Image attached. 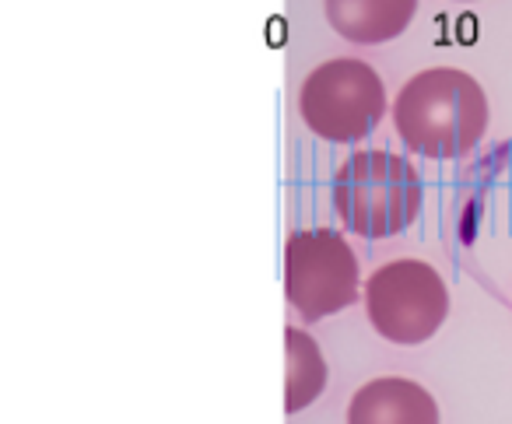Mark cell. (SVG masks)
<instances>
[{"label":"cell","instance_id":"cell-3","mask_svg":"<svg viewBox=\"0 0 512 424\" xmlns=\"http://www.w3.org/2000/svg\"><path fill=\"white\" fill-rule=\"evenodd\" d=\"M299 116L330 144H358L386 116L383 78L365 60H323L299 88Z\"/></svg>","mask_w":512,"mask_h":424},{"label":"cell","instance_id":"cell-2","mask_svg":"<svg viewBox=\"0 0 512 424\" xmlns=\"http://www.w3.org/2000/svg\"><path fill=\"white\" fill-rule=\"evenodd\" d=\"M421 176L393 151H358L337 169L334 207L344 228L362 239H390L421 211Z\"/></svg>","mask_w":512,"mask_h":424},{"label":"cell","instance_id":"cell-4","mask_svg":"<svg viewBox=\"0 0 512 424\" xmlns=\"http://www.w3.org/2000/svg\"><path fill=\"white\" fill-rule=\"evenodd\" d=\"M365 312L379 337L390 344H425L446 323L449 288L432 263L393 260L365 281Z\"/></svg>","mask_w":512,"mask_h":424},{"label":"cell","instance_id":"cell-1","mask_svg":"<svg viewBox=\"0 0 512 424\" xmlns=\"http://www.w3.org/2000/svg\"><path fill=\"white\" fill-rule=\"evenodd\" d=\"M400 141L425 158H460L481 144L488 130V95L456 67L421 71L393 102Z\"/></svg>","mask_w":512,"mask_h":424},{"label":"cell","instance_id":"cell-7","mask_svg":"<svg viewBox=\"0 0 512 424\" xmlns=\"http://www.w3.org/2000/svg\"><path fill=\"white\" fill-rule=\"evenodd\" d=\"M327 22L337 36L358 46H379L404 36L418 15V0H323Z\"/></svg>","mask_w":512,"mask_h":424},{"label":"cell","instance_id":"cell-5","mask_svg":"<svg viewBox=\"0 0 512 424\" xmlns=\"http://www.w3.org/2000/svg\"><path fill=\"white\" fill-rule=\"evenodd\" d=\"M358 256L334 228H302L285 242V295L313 323L358 298Z\"/></svg>","mask_w":512,"mask_h":424},{"label":"cell","instance_id":"cell-6","mask_svg":"<svg viewBox=\"0 0 512 424\" xmlns=\"http://www.w3.org/2000/svg\"><path fill=\"white\" fill-rule=\"evenodd\" d=\"M348 424H439V403L421 382L386 375L351 396Z\"/></svg>","mask_w":512,"mask_h":424},{"label":"cell","instance_id":"cell-8","mask_svg":"<svg viewBox=\"0 0 512 424\" xmlns=\"http://www.w3.org/2000/svg\"><path fill=\"white\" fill-rule=\"evenodd\" d=\"M285 344H288V389H285V407L288 414L309 407L316 396L327 386V361H323L320 347L309 333L288 326L285 330Z\"/></svg>","mask_w":512,"mask_h":424}]
</instances>
